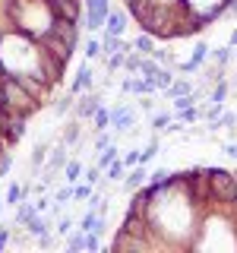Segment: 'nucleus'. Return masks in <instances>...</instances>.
<instances>
[{
	"instance_id": "1",
	"label": "nucleus",
	"mask_w": 237,
	"mask_h": 253,
	"mask_svg": "<svg viewBox=\"0 0 237 253\" xmlns=\"http://www.w3.org/2000/svg\"><path fill=\"white\" fill-rule=\"evenodd\" d=\"M209 171V184H212V200L234 206L237 203V174L225 168H205Z\"/></svg>"
},
{
	"instance_id": "2",
	"label": "nucleus",
	"mask_w": 237,
	"mask_h": 253,
	"mask_svg": "<svg viewBox=\"0 0 237 253\" xmlns=\"http://www.w3.org/2000/svg\"><path fill=\"white\" fill-rule=\"evenodd\" d=\"M85 29L89 32H98L101 26H105L108 13H111V0H85Z\"/></svg>"
},
{
	"instance_id": "3",
	"label": "nucleus",
	"mask_w": 237,
	"mask_h": 253,
	"mask_svg": "<svg viewBox=\"0 0 237 253\" xmlns=\"http://www.w3.org/2000/svg\"><path fill=\"white\" fill-rule=\"evenodd\" d=\"M38 47H41V51H47V54H54V57L63 60V63L73 57V47H70L67 42H60V38L54 35V32H44V35L38 38Z\"/></svg>"
},
{
	"instance_id": "4",
	"label": "nucleus",
	"mask_w": 237,
	"mask_h": 253,
	"mask_svg": "<svg viewBox=\"0 0 237 253\" xmlns=\"http://www.w3.org/2000/svg\"><path fill=\"white\" fill-rule=\"evenodd\" d=\"M51 32L60 38V42H67L70 47L76 51V42H79V29H76V22L73 19H60V16H54L51 19Z\"/></svg>"
},
{
	"instance_id": "5",
	"label": "nucleus",
	"mask_w": 237,
	"mask_h": 253,
	"mask_svg": "<svg viewBox=\"0 0 237 253\" xmlns=\"http://www.w3.org/2000/svg\"><path fill=\"white\" fill-rule=\"evenodd\" d=\"M38 63H41V73H44V79H47L51 85H54V83H57V79L63 76V67H67L63 60H57L54 54L41 51V47H38Z\"/></svg>"
},
{
	"instance_id": "6",
	"label": "nucleus",
	"mask_w": 237,
	"mask_h": 253,
	"mask_svg": "<svg viewBox=\"0 0 237 253\" xmlns=\"http://www.w3.org/2000/svg\"><path fill=\"white\" fill-rule=\"evenodd\" d=\"M44 6H47V13H51V16L79 22V0H44Z\"/></svg>"
},
{
	"instance_id": "7",
	"label": "nucleus",
	"mask_w": 237,
	"mask_h": 253,
	"mask_svg": "<svg viewBox=\"0 0 237 253\" xmlns=\"http://www.w3.org/2000/svg\"><path fill=\"white\" fill-rule=\"evenodd\" d=\"M111 247H114V250H146L149 241H146V237H136V234H126V231H117V237H114Z\"/></svg>"
},
{
	"instance_id": "8",
	"label": "nucleus",
	"mask_w": 237,
	"mask_h": 253,
	"mask_svg": "<svg viewBox=\"0 0 237 253\" xmlns=\"http://www.w3.org/2000/svg\"><path fill=\"white\" fill-rule=\"evenodd\" d=\"M111 126H114V130H130L133 126V111L126 108V105H120V108H114L111 111Z\"/></svg>"
},
{
	"instance_id": "9",
	"label": "nucleus",
	"mask_w": 237,
	"mask_h": 253,
	"mask_svg": "<svg viewBox=\"0 0 237 253\" xmlns=\"http://www.w3.org/2000/svg\"><path fill=\"white\" fill-rule=\"evenodd\" d=\"M105 29H108V35H123V29H126V13H123V10H111L108 19H105Z\"/></svg>"
},
{
	"instance_id": "10",
	"label": "nucleus",
	"mask_w": 237,
	"mask_h": 253,
	"mask_svg": "<svg viewBox=\"0 0 237 253\" xmlns=\"http://www.w3.org/2000/svg\"><path fill=\"white\" fill-rule=\"evenodd\" d=\"M73 108H76V114H79V117H95V111H98L101 105H98V95H95V92H89L85 98H79Z\"/></svg>"
},
{
	"instance_id": "11",
	"label": "nucleus",
	"mask_w": 237,
	"mask_h": 253,
	"mask_svg": "<svg viewBox=\"0 0 237 253\" xmlns=\"http://www.w3.org/2000/svg\"><path fill=\"white\" fill-rule=\"evenodd\" d=\"M120 51H126V44H123V38L120 35H105V42H101V54H120Z\"/></svg>"
},
{
	"instance_id": "12",
	"label": "nucleus",
	"mask_w": 237,
	"mask_h": 253,
	"mask_svg": "<svg viewBox=\"0 0 237 253\" xmlns=\"http://www.w3.org/2000/svg\"><path fill=\"white\" fill-rule=\"evenodd\" d=\"M82 89H92V67L89 63H82L76 73V83H73V92H82Z\"/></svg>"
},
{
	"instance_id": "13",
	"label": "nucleus",
	"mask_w": 237,
	"mask_h": 253,
	"mask_svg": "<svg viewBox=\"0 0 237 253\" xmlns=\"http://www.w3.org/2000/svg\"><path fill=\"white\" fill-rule=\"evenodd\" d=\"M149 174H146V168L142 165H133V171L126 174V180H123V187L126 190H136V187H142V180H146Z\"/></svg>"
},
{
	"instance_id": "14",
	"label": "nucleus",
	"mask_w": 237,
	"mask_h": 253,
	"mask_svg": "<svg viewBox=\"0 0 237 253\" xmlns=\"http://www.w3.org/2000/svg\"><path fill=\"white\" fill-rule=\"evenodd\" d=\"M67 165V142H60L57 149L51 152V162H47V171H57V168H63Z\"/></svg>"
},
{
	"instance_id": "15",
	"label": "nucleus",
	"mask_w": 237,
	"mask_h": 253,
	"mask_svg": "<svg viewBox=\"0 0 237 253\" xmlns=\"http://www.w3.org/2000/svg\"><path fill=\"white\" fill-rule=\"evenodd\" d=\"M26 228H29V234H35V237H41V234H47V225H44V218L38 215V212H35V215H32V218L26 221Z\"/></svg>"
},
{
	"instance_id": "16",
	"label": "nucleus",
	"mask_w": 237,
	"mask_h": 253,
	"mask_svg": "<svg viewBox=\"0 0 237 253\" xmlns=\"http://www.w3.org/2000/svg\"><path fill=\"white\" fill-rule=\"evenodd\" d=\"M133 51H136V54H152V35H149V32H142L136 42H133Z\"/></svg>"
},
{
	"instance_id": "17",
	"label": "nucleus",
	"mask_w": 237,
	"mask_h": 253,
	"mask_svg": "<svg viewBox=\"0 0 237 253\" xmlns=\"http://www.w3.org/2000/svg\"><path fill=\"white\" fill-rule=\"evenodd\" d=\"M111 162H117V146H114V142H111L108 149H101V155H98V168L105 171V168H108Z\"/></svg>"
},
{
	"instance_id": "18",
	"label": "nucleus",
	"mask_w": 237,
	"mask_h": 253,
	"mask_svg": "<svg viewBox=\"0 0 237 253\" xmlns=\"http://www.w3.org/2000/svg\"><path fill=\"white\" fill-rule=\"evenodd\" d=\"M123 168H126V165L120 162V158H117V162H111L108 168H105V180H120L123 177Z\"/></svg>"
},
{
	"instance_id": "19",
	"label": "nucleus",
	"mask_w": 237,
	"mask_h": 253,
	"mask_svg": "<svg viewBox=\"0 0 237 253\" xmlns=\"http://www.w3.org/2000/svg\"><path fill=\"white\" fill-rule=\"evenodd\" d=\"M193 89H190V83H184V79H174V83L168 85V95L171 98H180V95H190Z\"/></svg>"
},
{
	"instance_id": "20",
	"label": "nucleus",
	"mask_w": 237,
	"mask_h": 253,
	"mask_svg": "<svg viewBox=\"0 0 237 253\" xmlns=\"http://www.w3.org/2000/svg\"><path fill=\"white\" fill-rule=\"evenodd\" d=\"M231 51H234L231 44H228V47H215V51H212V57H215V63H218V67H225V63L231 60Z\"/></svg>"
},
{
	"instance_id": "21",
	"label": "nucleus",
	"mask_w": 237,
	"mask_h": 253,
	"mask_svg": "<svg viewBox=\"0 0 237 253\" xmlns=\"http://www.w3.org/2000/svg\"><path fill=\"white\" fill-rule=\"evenodd\" d=\"M92 121H95V130H105V126L111 124V111L98 108V111H95V117H92Z\"/></svg>"
},
{
	"instance_id": "22",
	"label": "nucleus",
	"mask_w": 237,
	"mask_h": 253,
	"mask_svg": "<svg viewBox=\"0 0 237 253\" xmlns=\"http://www.w3.org/2000/svg\"><path fill=\"white\" fill-rule=\"evenodd\" d=\"M35 212H38V209H35V203H26L19 212H16V221H19V225H26V221H29L32 215H35Z\"/></svg>"
},
{
	"instance_id": "23",
	"label": "nucleus",
	"mask_w": 237,
	"mask_h": 253,
	"mask_svg": "<svg viewBox=\"0 0 237 253\" xmlns=\"http://www.w3.org/2000/svg\"><path fill=\"white\" fill-rule=\"evenodd\" d=\"M26 193H29L26 187H16V184H13L10 190H6V203H10V206H16V203H19V200H22Z\"/></svg>"
},
{
	"instance_id": "24",
	"label": "nucleus",
	"mask_w": 237,
	"mask_h": 253,
	"mask_svg": "<svg viewBox=\"0 0 237 253\" xmlns=\"http://www.w3.org/2000/svg\"><path fill=\"white\" fill-rule=\"evenodd\" d=\"M225 95H228V83H221V79H218V85H215V89H212V105H221V101H225Z\"/></svg>"
},
{
	"instance_id": "25",
	"label": "nucleus",
	"mask_w": 237,
	"mask_h": 253,
	"mask_svg": "<svg viewBox=\"0 0 237 253\" xmlns=\"http://www.w3.org/2000/svg\"><path fill=\"white\" fill-rule=\"evenodd\" d=\"M63 174H67V180H79L82 165H79V162H67V165H63Z\"/></svg>"
},
{
	"instance_id": "26",
	"label": "nucleus",
	"mask_w": 237,
	"mask_h": 253,
	"mask_svg": "<svg viewBox=\"0 0 237 253\" xmlns=\"http://www.w3.org/2000/svg\"><path fill=\"white\" fill-rule=\"evenodd\" d=\"M196 117H199V111H196V108H184V111H177V121H180V124H193Z\"/></svg>"
},
{
	"instance_id": "27",
	"label": "nucleus",
	"mask_w": 237,
	"mask_h": 253,
	"mask_svg": "<svg viewBox=\"0 0 237 253\" xmlns=\"http://www.w3.org/2000/svg\"><path fill=\"white\" fill-rule=\"evenodd\" d=\"M139 73H146V79H152L158 73V63L155 60H139Z\"/></svg>"
},
{
	"instance_id": "28",
	"label": "nucleus",
	"mask_w": 237,
	"mask_h": 253,
	"mask_svg": "<svg viewBox=\"0 0 237 253\" xmlns=\"http://www.w3.org/2000/svg\"><path fill=\"white\" fill-rule=\"evenodd\" d=\"M171 121H174L171 114H155V117H152V126H155V130H168Z\"/></svg>"
},
{
	"instance_id": "29",
	"label": "nucleus",
	"mask_w": 237,
	"mask_h": 253,
	"mask_svg": "<svg viewBox=\"0 0 237 253\" xmlns=\"http://www.w3.org/2000/svg\"><path fill=\"white\" fill-rule=\"evenodd\" d=\"M73 200H92V184H89V180H85L82 187L73 190Z\"/></svg>"
},
{
	"instance_id": "30",
	"label": "nucleus",
	"mask_w": 237,
	"mask_h": 253,
	"mask_svg": "<svg viewBox=\"0 0 237 253\" xmlns=\"http://www.w3.org/2000/svg\"><path fill=\"white\" fill-rule=\"evenodd\" d=\"M123 60H126V51H120V54H111V57H108V70L123 67Z\"/></svg>"
},
{
	"instance_id": "31",
	"label": "nucleus",
	"mask_w": 237,
	"mask_h": 253,
	"mask_svg": "<svg viewBox=\"0 0 237 253\" xmlns=\"http://www.w3.org/2000/svg\"><path fill=\"white\" fill-rule=\"evenodd\" d=\"M76 139H79V124H70L67 133H63V142L70 146V142H76Z\"/></svg>"
},
{
	"instance_id": "32",
	"label": "nucleus",
	"mask_w": 237,
	"mask_h": 253,
	"mask_svg": "<svg viewBox=\"0 0 237 253\" xmlns=\"http://www.w3.org/2000/svg\"><path fill=\"white\" fill-rule=\"evenodd\" d=\"M152 184H171V171H164V168H158L152 174Z\"/></svg>"
},
{
	"instance_id": "33",
	"label": "nucleus",
	"mask_w": 237,
	"mask_h": 253,
	"mask_svg": "<svg viewBox=\"0 0 237 253\" xmlns=\"http://www.w3.org/2000/svg\"><path fill=\"white\" fill-rule=\"evenodd\" d=\"M70 250H85V234H82V231L70 237Z\"/></svg>"
},
{
	"instance_id": "34",
	"label": "nucleus",
	"mask_w": 237,
	"mask_h": 253,
	"mask_svg": "<svg viewBox=\"0 0 237 253\" xmlns=\"http://www.w3.org/2000/svg\"><path fill=\"white\" fill-rule=\"evenodd\" d=\"M98 54H101V42H95V38H92V42L85 44V57L92 60V57H98Z\"/></svg>"
},
{
	"instance_id": "35",
	"label": "nucleus",
	"mask_w": 237,
	"mask_h": 253,
	"mask_svg": "<svg viewBox=\"0 0 237 253\" xmlns=\"http://www.w3.org/2000/svg\"><path fill=\"white\" fill-rule=\"evenodd\" d=\"M205 57H209V44H196V51H193V63H202Z\"/></svg>"
},
{
	"instance_id": "36",
	"label": "nucleus",
	"mask_w": 237,
	"mask_h": 253,
	"mask_svg": "<svg viewBox=\"0 0 237 253\" xmlns=\"http://www.w3.org/2000/svg\"><path fill=\"white\" fill-rule=\"evenodd\" d=\"M139 60H142L139 54H130V57L123 60V67H126V70H133V73H139Z\"/></svg>"
},
{
	"instance_id": "37",
	"label": "nucleus",
	"mask_w": 237,
	"mask_h": 253,
	"mask_svg": "<svg viewBox=\"0 0 237 253\" xmlns=\"http://www.w3.org/2000/svg\"><path fill=\"white\" fill-rule=\"evenodd\" d=\"M85 180H89V184H98V180H101V168H98V165H92V168L85 171Z\"/></svg>"
},
{
	"instance_id": "38",
	"label": "nucleus",
	"mask_w": 237,
	"mask_h": 253,
	"mask_svg": "<svg viewBox=\"0 0 237 253\" xmlns=\"http://www.w3.org/2000/svg\"><path fill=\"white\" fill-rule=\"evenodd\" d=\"M44 152H47V146H38L32 152V165H44Z\"/></svg>"
},
{
	"instance_id": "39",
	"label": "nucleus",
	"mask_w": 237,
	"mask_h": 253,
	"mask_svg": "<svg viewBox=\"0 0 237 253\" xmlns=\"http://www.w3.org/2000/svg\"><path fill=\"white\" fill-rule=\"evenodd\" d=\"M70 228H73V218H60L57 221V231L60 234H70Z\"/></svg>"
},
{
	"instance_id": "40",
	"label": "nucleus",
	"mask_w": 237,
	"mask_h": 253,
	"mask_svg": "<svg viewBox=\"0 0 237 253\" xmlns=\"http://www.w3.org/2000/svg\"><path fill=\"white\" fill-rule=\"evenodd\" d=\"M70 200H73V190H60V193H57V200H54V203H70Z\"/></svg>"
},
{
	"instance_id": "41",
	"label": "nucleus",
	"mask_w": 237,
	"mask_h": 253,
	"mask_svg": "<svg viewBox=\"0 0 237 253\" xmlns=\"http://www.w3.org/2000/svg\"><path fill=\"white\" fill-rule=\"evenodd\" d=\"M95 146H98V149H108V146H111V136H108V133H98V139H95Z\"/></svg>"
},
{
	"instance_id": "42",
	"label": "nucleus",
	"mask_w": 237,
	"mask_h": 253,
	"mask_svg": "<svg viewBox=\"0 0 237 253\" xmlns=\"http://www.w3.org/2000/svg\"><path fill=\"white\" fill-rule=\"evenodd\" d=\"M6 241H10V228H6V225H0V250L6 247Z\"/></svg>"
},
{
	"instance_id": "43",
	"label": "nucleus",
	"mask_w": 237,
	"mask_h": 253,
	"mask_svg": "<svg viewBox=\"0 0 237 253\" xmlns=\"http://www.w3.org/2000/svg\"><path fill=\"white\" fill-rule=\"evenodd\" d=\"M70 108H73V98H60L57 101V111H60V114H63V111H70Z\"/></svg>"
},
{
	"instance_id": "44",
	"label": "nucleus",
	"mask_w": 237,
	"mask_h": 253,
	"mask_svg": "<svg viewBox=\"0 0 237 253\" xmlns=\"http://www.w3.org/2000/svg\"><path fill=\"white\" fill-rule=\"evenodd\" d=\"M218 117H221V105H212V108H209V121H212V124H215V121H218Z\"/></svg>"
},
{
	"instance_id": "45",
	"label": "nucleus",
	"mask_w": 237,
	"mask_h": 253,
	"mask_svg": "<svg viewBox=\"0 0 237 253\" xmlns=\"http://www.w3.org/2000/svg\"><path fill=\"white\" fill-rule=\"evenodd\" d=\"M123 165H126V168H133V165H139V155H136V152H130V155L123 158Z\"/></svg>"
},
{
	"instance_id": "46",
	"label": "nucleus",
	"mask_w": 237,
	"mask_h": 253,
	"mask_svg": "<svg viewBox=\"0 0 237 253\" xmlns=\"http://www.w3.org/2000/svg\"><path fill=\"white\" fill-rule=\"evenodd\" d=\"M225 155H231V158H237V142H228V146H225Z\"/></svg>"
},
{
	"instance_id": "47",
	"label": "nucleus",
	"mask_w": 237,
	"mask_h": 253,
	"mask_svg": "<svg viewBox=\"0 0 237 253\" xmlns=\"http://www.w3.org/2000/svg\"><path fill=\"white\" fill-rule=\"evenodd\" d=\"M231 47H237V29L231 32Z\"/></svg>"
},
{
	"instance_id": "48",
	"label": "nucleus",
	"mask_w": 237,
	"mask_h": 253,
	"mask_svg": "<svg viewBox=\"0 0 237 253\" xmlns=\"http://www.w3.org/2000/svg\"><path fill=\"white\" fill-rule=\"evenodd\" d=\"M0 105H3V76H0Z\"/></svg>"
}]
</instances>
